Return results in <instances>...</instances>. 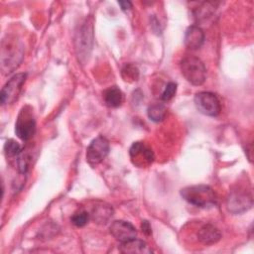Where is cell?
I'll return each mask as SVG.
<instances>
[{
  "label": "cell",
  "mask_w": 254,
  "mask_h": 254,
  "mask_svg": "<svg viewBox=\"0 0 254 254\" xmlns=\"http://www.w3.org/2000/svg\"><path fill=\"white\" fill-rule=\"evenodd\" d=\"M92 42H93L92 24L85 23L81 27L78 33V37L76 39V50H77V55L80 59L82 57L86 58L89 56V53L92 48Z\"/></svg>",
  "instance_id": "obj_10"
},
{
  "label": "cell",
  "mask_w": 254,
  "mask_h": 254,
  "mask_svg": "<svg viewBox=\"0 0 254 254\" xmlns=\"http://www.w3.org/2000/svg\"><path fill=\"white\" fill-rule=\"evenodd\" d=\"M226 205L228 210L234 214H239L249 210L253 205L251 190H247L241 187L231 190L227 197Z\"/></svg>",
  "instance_id": "obj_5"
},
{
  "label": "cell",
  "mask_w": 254,
  "mask_h": 254,
  "mask_svg": "<svg viewBox=\"0 0 254 254\" xmlns=\"http://www.w3.org/2000/svg\"><path fill=\"white\" fill-rule=\"evenodd\" d=\"M111 235L118 241L125 242L136 237L137 230L134 225L125 220H115L109 226Z\"/></svg>",
  "instance_id": "obj_11"
},
{
  "label": "cell",
  "mask_w": 254,
  "mask_h": 254,
  "mask_svg": "<svg viewBox=\"0 0 254 254\" xmlns=\"http://www.w3.org/2000/svg\"><path fill=\"white\" fill-rule=\"evenodd\" d=\"M177 86L178 85H177L176 82H173V81L169 82L166 85V87H165V89H164V91H163V93L161 95V99L163 101L171 100L175 96V94L177 92Z\"/></svg>",
  "instance_id": "obj_21"
},
{
  "label": "cell",
  "mask_w": 254,
  "mask_h": 254,
  "mask_svg": "<svg viewBox=\"0 0 254 254\" xmlns=\"http://www.w3.org/2000/svg\"><path fill=\"white\" fill-rule=\"evenodd\" d=\"M194 105L197 111L203 115L215 117L221 111L220 101L217 96L209 91H200L194 95Z\"/></svg>",
  "instance_id": "obj_6"
},
{
  "label": "cell",
  "mask_w": 254,
  "mask_h": 254,
  "mask_svg": "<svg viewBox=\"0 0 254 254\" xmlns=\"http://www.w3.org/2000/svg\"><path fill=\"white\" fill-rule=\"evenodd\" d=\"M109 141L103 137L98 136L93 139L86 149V161L87 163L94 167L100 164L109 153Z\"/></svg>",
  "instance_id": "obj_8"
},
{
  "label": "cell",
  "mask_w": 254,
  "mask_h": 254,
  "mask_svg": "<svg viewBox=\"0 0 254 254\" xmlns=\"http://www.w3.org/2000/svg\"><path fill=\"white\" fill-rule=\"evenodd\" d=\"M119 250L120 252L127 254H150L153 252L151 247L148 246L145 241L137 239L136 237L131 240L122 242L119 246Z\"/></svg>",
  "instance_id": "obj_14"
},
{
  "label": "cell",
  "mask_w": 254,
  "mask_h": 254,
  "mask_svg": "<svg viewBox=\"0 0 254 254\" xmlns=\"http://www.w3.org/2000/svg\"><path fill=\"white\" fill-rule=\"evenodd\" d=\"M141 227H142V231L146 234V235H150L152 233V228H151V225L150 223L147 221V220H144L142 221V224H141Z\"/></svg>",
  "instance_id": "obj_23"
},
{
  "label": "cell",
  "mask_w": 254,
  "mask_h": 254,
  "mask_svg": "<svg viewBox=\"0 0 254 254\" xmlns=\"http://www.w3.org/2000/svg\"><path fill=\"white\" fill-rule=\"evenodd\" d=\"M123 92L117 86H110L103 91V100L108 107H119L123 102Z\"/></svg>",
  "instance_id": "obj_16"
},
{
  "label": "cell",
  "mask_w": 254,
  "mask_h": 254,
  "mask_svg": "<svg viewBox=\"0 0 254 254\" xmlns=\"http://www.w3.org/2000/svg\"><path fill=\"white\" fill-rule=\"evenodd\" d=\"M89 219H90L89 212H87L86 210L80 209L73 213V215L70 218V221L76 227H83L85 224H87Z\"/></svg>",
  "instance_id": "obj_19"
},
{
  "label": "cell",
  "mask_w": 254,
  "mask_h": 254,
  "mask_svg": "<svg viewBox=\"0 0 254 254\" xmlns=\"http://www.w3.org/2000/svg\"><path fill=\"white\" fill-rule=\"evenodd\" d=\"M36 132V121L33 109L30 105H25L21 108L16 124L15 133L22 141L30 140Z\"/></svg>",
  "instance_id": "obj_4"
},
{
  "label": "cell",
  "mask_w": 254,
  "mask_h": 254,
  "mask_svg": "<svg viewBox=\"0 0 254 254\" xmlns=\"http://www.w3.org/2000/svg\"><path fill=\"white\" fill-rule=\"evenodd\" d=\"M124 73H127L125 80H127V78H133L136 80V78L138 77V69L134 65H131V64L125 65V67L122 69V74H124Z\"/></svg>",
  "instance_id": "obj_22"
},
{
  "label": "cell",
  "mask_w": 254,
  "mask_h": 254,
  "mask_svg": "<svg viewBox=\"0 0 254 254\" xmlns=\"http://www.w3.org/2000/svg\"><path fill=\"white\" fill-rule=\"evenodd\" d=\"M198 240L204 245H212L221 238V233L214 225L207 223L202 225L197 232Z\"/></svg>",
  "instance_id": "obj_15"
},
{
  "label": "cell",
  "mask_w": 254,
  "mask_h": 254,
  "mask_svg": "<svg viewBox=\"0 0 254 254\" xmlns=\"http://www.w3.org/2000/svg\"><path fill=\"white\" fill-rule=\"evenodd\" d=\"M131 160L138 167H145L154 161L152 149L143 142H134L129 150Z\"/></svg>",
  "instance_id": "obj_9"
},
{
  "label": "cell",
  "mask_w": 254,
  "mask_h": 254,
  "mask_svg": "<svg viewBox=\"0 0 254 254\" xmlns=\"http://www.w3.org/2000/svg\"><path fill=\"white\" fill-rule=\"evenodd\" d=\"M113 208L110 204L102 201H97L92 206L89 212L90 219L97 223H106L113 215Z\"/></svg>",
  "instance_id": "obj_13"
},
{
  "label": "cell",
  "mask_w": 254,
  "mask_h": 254,
  "mask_svg": "<svg viewBox=\"0 0 254 254\" xmlns=\"http://www.w3.org/2000/svg\"><path fill=\"white\" fill-rule=\"evenodd\" d=\"M184 77L193 85H201L206 78V69L200 59L193 56L185 57L180 64Z\"/></svg>",
  "instance_id": "obj_3"
},
{
  "label": "cell",
  "mask_w": 254,
  "mask_h": 254,
  "mask_svg": "<svg viewBox=\"0 0 254 254\" xmlns=\"http://www.w3.org/2000/svg\"><path fill=\"white\" fill-rule=\"evenodd\" d=\"M118 4L123 11L129 10L132 7V3L130 1H118Z\"/></svg>",
  "instance_id": "obj_24"
},
{
  "label": "cell",
  "mask_w": 254,
  "mask_h": 254,
  "mask_svg": "<svg viewBox=\"0 0 254 254\" xmlns=\"http://www.w3.org/2000/svg\"><path fill=\"white\" fill-rule=\"evenodd\" d=\"M26 78V72L16 73L4 84L0 92V100L3 105L12 104L18 99Z\"/></svg>",
  "instance_id": "obj_7"
},
{
  "label": "cell",
  "mask_w": 254,
  "mask_h": 254,
  "mask_svg": "<svg viewBox=\"0 0 254 254\" xmlns=\"http://www.w3.org/2000/svg\"><path fill=\"white\" fill-rule=\"evenodd\" d=\"M24 48L21 41L12 35H7L1 44V69L4 74L11 73L21 64Z\"/></svg>",
  "instance_id": "obj_1"
},
{
  "label": "cell",
  "mask_w": 254,
  "mask_h": 254,
  "mask_svg": "<svg viewBox=\"0 0 254 254\" xmlns=\"http://www.w3.org/2000/svg\"><path fill=\"white\" fill-rule=\"evenodd\" d=\"M4 152L7 158H17L22 152V148L18 142L13 139H8L4 145Z\"/></svg>",
  "instance_id": "obj_18"
},
{
  "label": "cell",
  "mask_w": 254,
  "mask_h": 254,
  "mask_svg": "<svg viewBox=\"0 0 254 254\" xmlns=\"http://www.w3.org/2000/svg\"><path fill=\"white\" fill-rule=\"evenodd\" d=\"M147 114H148V117L150 118V120H152L154 122H160L166 117L167 108L162 103H156V104H153L148 107Z\"/></svg>",
  "instance_id": "obj_17"
},
{
  "label": "cell",
  "mask_w": 254,
  "mask_h": 254,
  "mask_svg": "<svg viewBox=\"0 0 254 254\" xmlns=\"http://www.w3.org/2000/svg\"><path fill=\"white\" fill-rule=\"evenodd\" d=\"M204 42V33L196 25L190 26L185 34V45L190 50H198Z\"/></svg>",
  "instance_id": "obj_12"
},
{
  "label": "cell",
  "mask_w": 254,
  "mask_h": 254,
  "mask_svg": "<svg viewBox=\"0 0 254 254\" xmlns=\"http://www.w3.org/2000/svg\"><path fill=\"white\" fill-rule=\"evenodd\" d=\"M181 195L188 202L198 207H210L217 202L215 191L205 185L186 187L181 190Z\"/></svg>",
  "instance_id": "obj_2"
},
{
  "label": "cell",
  "mask_w": 254,
  "mask_h": 254,
  "mask_svg": "<svg viewBox=\"0 0 254 254\" xmlns=\"http://www.w3.org/2000/svg\"><path fill=\"white\" fill-rule=\"evenodd\" d=\"M214 3H203L201 7L197 8L195 11V17L200 20V19H204L206 17H209V15H211V13L213 12V6Z\"/></svg>",
  "instance_id": "obj_20"
}]
</instances>
